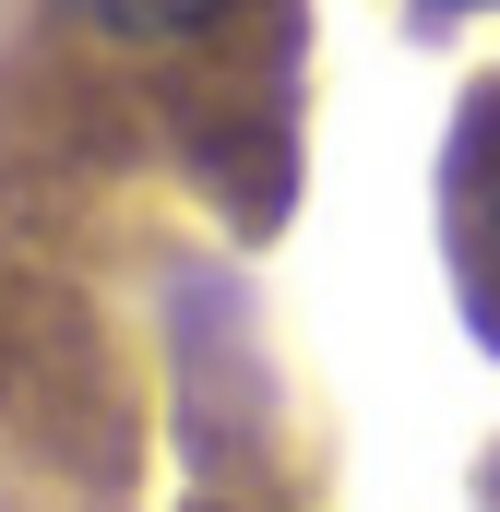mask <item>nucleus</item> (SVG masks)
<instances>
[{
  "label": "nucleus",
  "mask_w": 500,
  "mask_h": 512,
  "mask_svg": "<svg viewBox=\"0 0 500 512\" xmlns=\"http://www.w3.org/2000/svg\"><path fill=\"white\" fill-rule=\"evenodd\" d=\"M465 262H477V322L500 334V143H489V179H477V227H465Z\"/></svg>",
  "instance_id": "obj_2"
},
{
  "label": "nucleus",
  "mask_w": 500,
  "mask_h": 512,
  "mask_svg": "<svg viewBox=\"0 0 500 512\" xmlns=\"http://www.w3.org/2000/svg\"><path fill=\"white\" fill-rule=\"evenodd\" d=\"M72 24H96V36H120V48H179V36H203V24H227L239 0H60Z\"/></svg>",
  "instance_id": "obj_1"
},
{
  "label": "nucleus",
  "mask_w": 500,
  "mask_h": 512,
  "mask_svg": "<svg viewBox=\"0 0 500 512\" xmlns=\"http://www.w3.org/2000/svg\"><path fill=\"white\" fill-rule=\"evenodd\" d=\"M429 12H500V0H429Z\"/></svg>",
  "instance_id": "obj_3"
}]
</instances>
